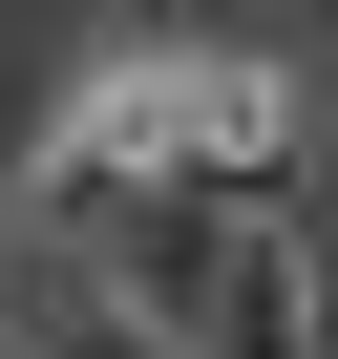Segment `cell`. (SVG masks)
<instances>
[{"label": "cell", "instance_id": "6da1fadb", "mask_svg": "<svg viewBox=\"0 0 338 359\" xmlns=\"http://www.w3.org/2000/svg\"><path fill=\"white\" fill-rule=\"evenodd\" d=\"M127 106H148V169L212 191V212H296V191H317L296 64H127Z\"/></svg>", "mask_w": 338, "mask_h": 359}, {"label": "cell", "instance_id": "7a4b0ae2", "mask_svg": "<svg viewBox=\"0 0 338 359\" xmlns=\"http://www.w3.org/2000/svg\"><path fill=\"white\" fill-rule=\"evenodd\" d=\"M233 233H254V212H212V191H169V169H148V191H127V212H85L64 254H85L148 338H191V317H212V275H233Z\"/></svg>", "mask_w": 338, "mask_h": 359}, {"label": "cell", "instance_id": "3957f363", "mask_svg": "<svg viewBox=\"0 0 338 359\" xmlns=\"http://www.w3.org/2000/svg\"><path fill=\"white\" fill-rule=\"evenodd\" d=\"M0 338H22V359H191V338H148L85 254H43V233H0Z\"/></svg>", "mask_w": 338, "mask_h": 359}, {"label": "cell", "instance_id": "277c9868", "mask_svg": "<svg viewBox=\"0 0 338 359\" xmlns=\"http://www.w3.org/2000/svg\"><path fill=\"white\" fill-rule=\"evenodd\" d=\"M296 233H317V296H338V169H317V191H296Z\"/></svg>", "mask_w": 338, "mask_h": 359}, {"label": "cell", "instance_id": "5b68a950", "mask_svg": "<svg viewBox=\"0 0 338 359\" xmlns=\"http://www.w3.org/2000/svg\"><path fill=\"white\" fill-rule=\"evenodd\" d=\"M106 22H127V43H148V22H169V0H106Z\"/></svg>", "mask_w": 338, "mask_h": 359}, {"label": "cell", "instance_id": "8992f818", "mask_svg": "<svg viewBox=\"0 0 338 359\" xmlns=\"http://www.w3.org/2000/svg\"><path fill=\"white\" fill-rule=\"evenodd\" d=\"M317 43H338V0H317Z\"/></svg>", "mask_w": 338, "mask_h": 359}]
</instances>
